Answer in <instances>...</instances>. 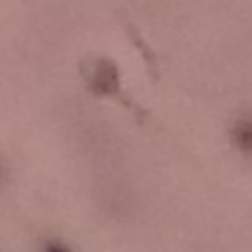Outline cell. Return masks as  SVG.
<instances>
[{"label":"cell","mask_w":252,"mask_h":252,"mask_svg":"<svg viewBox=\"0 0 252 252\" xmlns=\"http://www.w3.org/2000/svg\"><path fill=\"white\" fill-rule=\"evenodd\" d=\"M232 138H234V144L240 148V152L252 154V116L240 118L234 124Z\"/></svg>","instance_id":"6da1fadb"},{"label":"cell","mask_w":252,"mask_h":252,"mask_svg":"<svg viewBox=\"0 0 252 252\" xmlns=\"http://www.w3.org/2000/svg\"><path fill=\"white\" fill-rule=\"evenodd\" d=\"M43 252H69V250L63 244H59V242H47L43 246Z\"/></svg>","instance_id":"7a4b0ae2"}]
</instances>
